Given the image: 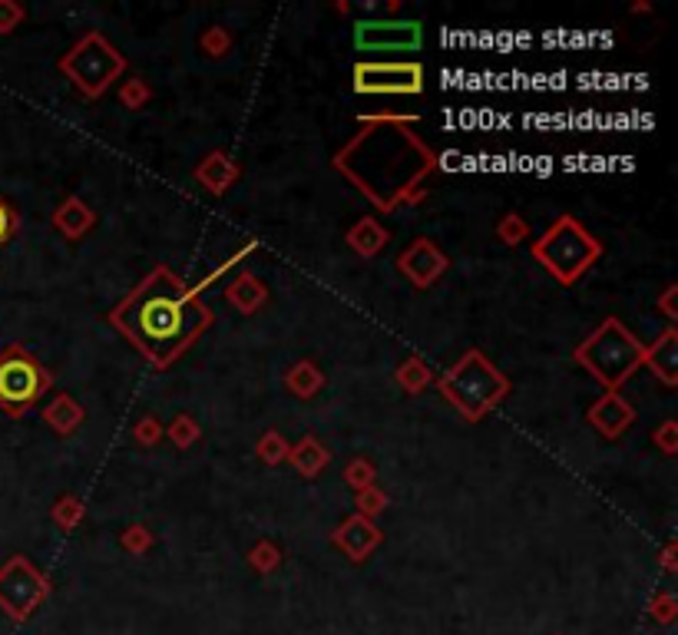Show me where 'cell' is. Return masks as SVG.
Listing matches in <instances>:
<instances>
[{
	"mask_svg": "<svg viewBox=\"0 0 678 635\" xmlns=\"http://www.w3.org/2000/svg\"><path fill=\"white\" fill-rule=\"evenodd\" d=\"M110 321L149 364L166 371L212 325V308L202 301L199 288H189L179 275L159 265L113 308Z\"/></svg>",
	"mask_w": 678,
	"mask_h": 635,
	"instance_id": "cell-1",
	"label": "cell"
},
{
	"mask_svg": "<svg viewBox=\"0 0 678 635\" xmlns=\"http://www.w3.org/2000/svg\"><path fill=\"white\" fill-rule=\"evenodd\" d=\"M361 123H368V129L335 156V169L381 212H391L437 166V156L404 129V123H417V116H364Z\"/></svg>",
	"mask_w": 678,
	"mask_h": 635,
	"instance_id": "cell-2",
	"label": "cell"
},
{
	"mask_svg": "<svg viewBox=\"0 0 678 635\" xmlns=\"http://www.w3.org/2000/svg\"><path fill=\"white\" fill-rule=\"evenodd\" d=\"M645 344L622 325L619 318H606L602 325L576 348V361L609 391L626 384L642 368Z\"/></svg>",
	"mask_w": 678,
	"mask_h": 635,
	"instance_id": "cell-3",
	"label": "cell"
},
{
	"mask_svg": "<svg viewBox=\"0 0 678 635\" xmlns=\"http://www.w3.org/2000/svg\"><path fill=\"white\" fill-rule=\"evenodd\" d=\"M440 394L457 407L467 421H480L490 407H497L510 394V381L497 364H490L480 351H467L444 378Z\"/></svg>",
	"mask_w": 678,
	"mask_h": 635,
	"instance_id": "cell-4",
	"label": "cell"
},
{
	"mask_svg": "<svg viewBox=\"0 0 678 635\" xmlns=\"http://www.w3.org/2000/svg\"><path fill=\"white\" fill-rule=\"evenodd\" d=\"M533 255L556 282L573 285L599 262L602 245H599V239H593V235L586 232V225L579 219H573V215H559L550 229H546L543 239L533 242Z\"/></svg>",
	"mask_w": 678,
	"mask_h": 635,
	"instance_id": "cell-5",
	"label": "cell"
},
{
	"mask_svg": "<svg viewBox=\"0 0 678 635\" xmlns=\"http://www.w3.org/2000/svg\"><path fill=\"white\" fill-rule=\"evenodd\" d=\"M60 70L67 73L70 83L77 86L83 96H103L110 86L126 73L123 53L113 47L103 34H86L67 57L60 60Z\"/></svg>",
	"mask_w": 678,
	"mask_h": 635,
	"instance_id": "cell-6",
	"label": "cell"
},
{
	"mask_svg": "<svg viewBox=\"0 0 678 635\" xmlns=\"http://www.w3.org/2000/svg\"><path fill=\"white\" fill-rule=\"evenodd\" d=\"M53 378L40 368V361L30 351H24L20 344L0 354V407L7 414L20 417L27 407H34L43 394L50 391Z\"/></svg>",
	"mask_w": 678,
	"mask_h": 635,
	"instance_id": "cell-7",
	"label": "cell"
},
{
	"mask_svg": "<svg viewBox=\"0 0 678 635\" xmlns=\"http://www.w3.org/2000/svg\"><path fill=\"white\" fill-rule=\"evenodd\" d=\"M43 596H47V579H43L27 556H10L0 566V609L14 619H27Z\"/></svg>",
	"mask_w": 678,
	"mask_h": 635,
	"instance_id": "cell-8",
	"label": "cell"
},
{
	"mask_svg": "<svg viewBox=\"0 0 678 635\" xmlns=\"http://www.w3.org/2000/svg\"><path fill=\"white\" fill-rule=\"evenodd\" d=\"M354 90L364 96H417L424 90L421 63H358Z\"/></svg>",
	"mask_w": 678,
	"mask_h": 635,
	"instance_id": "cell-9",
	"label": "cell"
},
{
	"mask_svg": "<svg viewBox=\"0 0 678 635\" xmlns=\"http://www.w3.org/2000/svg\"><path fill=\"white\" fill-rule=\"evenodd\" d=\"M421 40L424 27L417 20H361L354 27V47L364 53H411Z\"/></svg>",
	"mask_w": 678,
	"mask_h": 635,
	"instance_id": "cell-10",
	"label": "cell"
},
{
	"mask_svg": "<svg viewBox=\"0 0 678 635\" xmlns=\"http://www.w3.org/2000/svg\"><path fill=\"white\" fill-rule=\"evenodd\" d=\"M397 268L414 288H430L440 275L447 272V255L437 249L430 239H417L414 245H407L397 258Z\"/></svg>",
	"mask_w": 678,
	"mask_h": 635,
	"instance_id": "cell-11",
	"label": "cell"
},
{
	"mask_svg": "<svg viewBox=\"0 0 678 635\" xmlns=\"http://www.w3.org/2000/svg\"><path fill=\"white\" fill-rule=\"evenodd\" d=\"M632 421H636V411H632V404L616 391L602 394L599 401L589 407V424H593L599 434L609 437V440L626 434V430L632 427Z\"/></svg>",
	"mask_w": 678,
	"mask_h": 635,
	"instance_id": "cell-12",
	"label": "cell"
},
{
	"mask_svg": "<svg viewBox=\"0 0 678 635\" xmlns=\"http://www.w3.org/2000/svg\"><path fill=\"white\" fill-rule=\"evenodd\" d=\"M378 540H381L378 526H374L368 516H361V513L348 516V520L341 523V530L335 533V543L351 559H364V556L374 550V546H378Z\"/></svg>",
	"mask_w": 678,
	"mask_h": 635,
	"instance_id": "cell-13",
	"label": "cell"
},
{
	"mask_svg": "<svg viewBox=\"0 0 678 635\" xmlns=\"http://www.w3.org/2000/svg\"><path fill=\"white\" fill-rule=\"evenodd\" d=\"M642 364H649V368L659 374L665 384H675L678 381V335L669 328L665 335L652 344V348L642 351Z\"/></svg>",
	"mask_w": 678,
	"mask_h": 635,
	"instance_id": "cell-14",
	"label": "cell"
},
{
	"mask_svg": "<svg viewBox=\"0 0 678 635\" xmlns=\"http://www.w3.org/2000/svg\"><path fill=\"white\" fill-rule=\"evenodd\" d=\"M265 298H268L265 285L258 282L255 275H239L229 288H225V301L239 308L242 315H255V308H262Z\"/></svg>",
	"mask_w": 678,
	"mask_h": 635,
	"instance_id": "cell-15",
	"label": "cell"
},
{
	"mask_svg": "<svg viewBox=\"0 0 678 635\" xmlns=\"http://www.w3.org/2000/svg\"><path fill=\"white\" fill-rule=\"evenodd\" d=\"M43 421H47L57 434H73L83 424V407L73 401L70 394H57L43 407Z\"/></svg>",
	"mask_w": 678,
	"mask_h": 635,
	"instance_id": "cell-16",
	"label": "cell"
},
{
	"mask_svg": "<svg viewBox=\"0 0 678 635\" xmlns=\"http://www.w3.org/2000/svg\"><path fill=\"white\" fill-rule=\"evenodd\" d=\"M93 222H96V215L83 206V199H67L57 212H53V225H57L67 239H80Z\"/></svg>",
	"mask_w": 678,
	"mask_h": 635,
	"instance_id": "cell-17",
	"label": "cell"
},
{
	"mask_svg": "<svg viewBox=\"0 0 678 635\" xmlns=\"http://www.w3.org/2000/svg\"><path fill=\"white\" fill-rule=\"evenodd\" d=\"M235 176H239V169L232 166V159L229 156H222V153H212L206 163H202L199 169H196V179L206 186L209 192H225L235 182Z\"/></svg>",
	"mask_w": 678,
	"mask_h": 635,
	"instance_id": "cell-18",
	"label": "cell"
},
{
	"mask_svg": "<svg viewBox=\"0 0 678 635\" xmlns=\"http://www.w3.org/2000/svg\"><path fill=\"white\" fill-rule=\"evenodd\" d=\"M348 245H351V249L358 252V255L371 258V255H378V252L384 249V245H387V232H384L374 219H361V222L348 232Z\"/></svg>",
	"mask_w": 678,
	"mask_h": 635,
	"instance_id": "cell-19",
	"label": "cell"
},
{
	"mask_svg": "<svg viewBox=\"0 0 678 635\" xmlns=\"http://www.w3.org/2000/svg\"><path fill=\"white\" fill-rule=\"evenodd\" d=\"M288 457H292V464L298 467L301 477H315V473L328 464V450L321 447L315 437H305L295 450H288Z\"/></svg>",
	"mask_w": 678,
	"mask_h": 635,
	"instance_id": "cell-20",
	"label": "cell"
},
{
	"mask_svg": "<svg viewBox=\"0 0 678 635\" xmlns=\"http://www.w3.org/2000/svg\"><path fill=\"white\" fill-rule=\"evenodd\" d=\"M285 384L292 387L298 397H311L321 384H325V378H321V371L315 368V364H295V368L288 371Z\"/></svg>",
	"mask_w": 678,
	"mask_h": 635,
	"instance_id": "cell-21",
	"label": "cell"
},
{
	"mask_svg": "<svg viewBox=\"0 0 678 635\" xmlns=\"http://www.w3.org/2000/svg\"><path fill=\"white\" fill-rule=\"evenodd\" d=\"M397 378H401L407 391H424V387L434 381V371H427V364L421 358H411V361H404V368L397 371Z\"/></svg>",
	"mask_w": 678,
	"mask_h": 635,
	"instance_id": "cell-22",
	"label": "cell"
},
{
	"mask_svg": "<svg viewBox=\"0 0 678 635\" xmlns=\"http://www.w3.org/2000/svg\"><path fill=\"white\" fill-rule=\"evenodd\" d=\"M497 235L507 245H520L526 235H530V225H526L520 215H503V222L497 225Z\"/></svg>",
	"mask_w": 678,
	"mask_h": 635,
	"instance_id": "cell-23",
	"label": "cell"
},
{
	"mask_svg": "<svg viewBox=\"0 0 678 635\" xmlns=\"http://www.w3.org/2000/svg\"><path fill=\"white\" fill-rule=\"evenodd\" d=\"M258 454H262V460L265 464H278L282 457H288V444H285V437L282 434H265L262 437V444H258Z\"/></svg>",
	"mask_w": 678,
	"mask_h": 635,
	"instance_id": "cell-24",
	"label": "cell"
},
{
	"mask_svg": "<svg viewBox=\"0 0 678 635\" xmlns=\"http://www.w3.org/2000/svg\"><path fill=\"white\" fill-rule=\"evenodd\" d=\"M169 437L176 440L179 447H189L192 440L199 437V427H196V421H192V417H176V421H172V427H169Z\"/></svg>",
	"mask_w": 678,
	"mask_h": 635,
	"instance_id": "cell-25",
	"label": "cell"
},
{
	"mask_svg": "<svg viewBox=\"0 0 678 635\" xmlns=\"http://www.w3.org/2000/svg\"><path fill=\"white\" fill-rule=\"evenodd\" d=\"M348 483L354 490H364V487H371V480H374V467L368 464V460H354V464L348 467Z\"/></svg>",
	"mask_w": 678,
	"mask_h": 635,
	"instance_id": "cell-26",
	"label": "cell"
},
{
	"mask_svg": "<svg viewBox=\"0 0 678 635\" xmlns=\"http://www.w3.org/2000/svg\"><path fill=\"white\" fill-rule=\"evenodd\" d=\"M20 20H24V7H17L14 0H0V34L17 30Z\"/></svg>",
	"mask_w": 678,
	"mask_h": 635,
	"instance_id": "cell-27",
	"label": "cell"
},
{
	"mask_svg": "<svg viewBox=\"0 0 678 635\" xmlns=\"http://www.w3.org/2000/svg\"><path fill=\"white\" fill-rule=\"evenodd\" d=\"M17 225H20V219H17V212L7 206L4 199H0V245H7L10 239H14V232H17Z\"/></svg>",
	"mask_w": 678,
	"mask_h": 635,
	"instance_id": "cell-28",
	"label": "cell"
},
{
	"mask_svg": "<svg viewBox=\"0 0 678 635\" xmlns=\"http://www.w3.org/2000/svg\"><path fill=\"white\" fill-rule=\"evenodd\" d=\"M358 507H361V516H368L371 520V513H378L384 507V493H378L374 487L358 490Z\"/></svg>",
	"mask_w": 678,
	"mask_h": 635,
	"instance_id": "cell-29",
	"label": "cell"
},
{
	"mask_svg": "<svg viewBox=\"0 0 678 635\" xmlns=\"http://www.w3.org/2000/svg\"><path fill=\"white\" fill-rule=\"evenodd\" d=\"M655 440H659L662 454H675V421H665V427L655 434Z\"/></svg>",
	"mask_w": 678,
	"mask_h": 635,
	"instance_id": "cell-30",
	"label": "cell"
},
{
	"mask_svg": "<svg viewBox=\"0 0 678 635\" xmlns=\"http://www.w3.org/2000/svg\"><path fill=\"white\" fill-rule=\"evenodd\" d=\"M123 100L136 110V106L146 100V86L139 83V80H133V83H129V90H123Z\"/></svg>",
	"mask_w": 678,
	"mask_h": 635,
	"instance_id": "cell-31",
	"label": "cell"
},
{
	"mask_svg": "<svg viewBox=\"0 0 678 635\" xmlns=\"http://www.w3.org/2000/svg\"><path fill=\"white\" fill-rule=\"evenodd\" d=\"M156 421H143V427H139V440H156V427H153Z\"/></svg>",
	"mask_w": 678,
	"mask_h": 635,
	"instance_id": "cell-32",
	"label": "cell"
}]
</instances>
